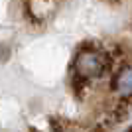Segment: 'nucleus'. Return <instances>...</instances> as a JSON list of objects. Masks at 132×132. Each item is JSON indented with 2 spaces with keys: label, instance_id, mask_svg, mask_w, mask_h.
Returning <instances> with one entry per match:
<instances>
[{
  "label": "nucleus",
  "instance_id": "1",
  "mask_svg": "<svg viewBox=\"0 0 132 132\" xmlns=\"http://www.w3.org/2000/svg\"><path fill=\"white\" fill-rule=\"evenodd\" d=\"M73 67H75V75L77 77L85 79V81L97 79L109 67V57H106V53L95 50V47H87V50H81L77 53Z\"/></svg>",
  "mask_w": 132,
  "mask_h": 132
},
{
  "label": "nucleus",
  "instance_id": "3",
  "mask_svg": "<svg viewBox=\"0 0 132 132\" xmlns=\"http://www.w3.org/2000/svg\"><path fill=\"white\" fill-rule=\"evenodd\" d=\"M109 2H116V0H109Z\"/></svg>",
  "mask_w": 132,
  "mask_h": 132
},
{
  "label": "nucleus",
  "instance_id": "2",
  "mask_svg": "<svg viewBox=\"0 0 132 132\" xmlns=\"http://www.w3.org/2000/svg\"><path fill=\"white\" fill-rule=\"evenodd\" d=\"M116 91L122 97L132 95V67H124L118 75H116Z\"/></svg>",
  "mask_w": 132,
  "mask_h": 132
}]
</instances>
